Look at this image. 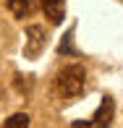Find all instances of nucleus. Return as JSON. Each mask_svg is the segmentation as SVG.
Segmentation results:
<instances>
[{"instance_id": "nucleus-1", "label": "nucleus", "mask_w": 123, "mask_h": 128, "mask_svg": "<svg viewBox=\"0 0 123 128\" xmlns=\"http://www.w3.org/2000/svg\"><path fill=\"white\" fill-rule=\"evenodd\" d=\"M84 86H86V71L81 66H66V68H60L58 76H55V92L63 100L81 97L84 94Z\"/></svg>"}, {"instance_id": "nucleus-2", "label": "nucleus", "mask_w": 123, "mask_h": 128, "mask_svg": "<svg viewBox=\"0 0 123 128\" xmlns=\"http://www.w3.org/2000/svg\"><path fill=\"white\" fill-rule=\"evenodd\" d=\"M113 115H115V102H113V97H102L97 112L92 115V120H86V123H73V128H110Z\"/></svg>"}, {"instance_id": "nucleus-3", "label": "nucleus", "mask_w": 123, "mask_h": 128, "mask_svg": "<svg viewBox=\"0 0 123 128\" xmlns=\"http://www.w3.org/2000/svg\"><path fill=\"white\" fill-rule=\"evenodd\" d=\"M45 44H47V34H45V26H39V24L26 26V44H24V55H26V58H37L39 52L45 50Z\"/></svg>"}, {"instance_id": "nucleus-4", "label": "nucleus", "mask_w": 123, "mask_h": 128, "mask_svg": "<svg viewBox=\"0 0 123 128\" xmlns=\"http://www.w3.org/2000/svg\"><path fill=\"white\" fill-rule=\"evenodd\" d=\"M45 16L50 18V24H63L66 18V0H39Z\"/></svg>"}, {"instance_id": "nucleus-5", "label": "nucleus", "mask_w": 123, "mask_h": 128, "mask_svg": "<svg viewBox=\"0 0 123 128\" xmlns=\"http://www.w3.org/2000/svg\"><path fill=\"white\" fill-rule=\"evenodd\" d=\"M5 5L16 18H24V16L34 13V0H5Z\"/></svg>"}, {"instance_id": "nucleus-6", "label": "nucleus", "mask_w": 123, "mask_h": 128, "mask_svg": "<svg viewBox=\"0 0 123 128\" xmlns=\"http://www.w3.org/2000/svg\"><path fill=\"white\" fill-rule=\"evenodd\" d=\"M3 128H29V115L26 112H13L8 120H5Z\"/></svg>"}, {"instance_id": "nucleus-7", "label": "nucleus", "mask_w": 123, "mask_h": 128, "mask_svg": "<svg viewBox=\"0 0 123 128\" xmlns=\"http://www.w3.org/2000/svg\"><path fill=\"white\" fill-rule=\"evenodd\" d=\"M71 32L66 34V37L60 39V47H58V52H60V55H76V50H73V42H71Z\"/></svg>"}]
</instances>
